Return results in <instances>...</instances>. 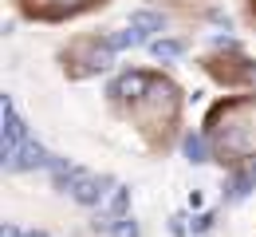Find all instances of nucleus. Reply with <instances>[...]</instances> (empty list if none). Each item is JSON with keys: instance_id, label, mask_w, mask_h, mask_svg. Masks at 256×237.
<instances>
[{"instance_id": "a211bd4d", "label": "nucleus", "mask_w": 256, "mask_h": 237, "mask_svg": "<svg viewBox=\"0 0 256 237\" xmlns=\"http://www.w3.org/2000/svg\"><path fill=\"white\" fill-rule=\"evenodd\" d=\"M24 237H48V233H44V229H28Z\"/></svg>"}, {"instance_id": "dca6fc26", "label": "nucleus", "mask_w": 256, "mask_h": 237, "mask_svg": "<svg viewBox=\"0 0 256 237\" xmlns=\"http://www.w3.org/2000/svg\"><path fill=\"white\" fill-rule=\"evenodd\" d=\"M170 233H174V237H186V217H182V213L170 217Z\"/></svg>"}, {"instance_id": "2eb2a0df", "label": "nucleus", "mask_w": 256, "mask_h": 237, "mask_svg": "<svg viewBox=\"0 0 256 237\" xmlns=\"http://www.w3.org/2000/svg\"><path fill=\"white\" fill-rule=\"evenodd\" d=\"M190 225H193V233H205V229H213V209H201V213L193 217Z\"/></svg>"}, {"instance_id": "39448f33", "label": "nucleus", "mask_w": 256, "mask_h": 237, "mask_svg": "<svg viewBox=\"0 0 256 237\" xmlns=\"http://www.w3.org/2000/svg\"><path fill=\"white\" fill-rule=\"evenodd\" d=\"M150 91H154V79L146 71H130L110 87V95H122V99H150Z\"/></svg>"}, {"instance_id": "4468645a", "label": "nucleus", "mask_w": 256, "mask_h": 237, "mask_svg": "<svg viewBox=\"0 0 256 237\" xmlns=\"http://www.w3.org/2000/svg\"><path fill=\"white\" fill-rule=\"evenodd\" d=\"M110 225H114V217H110V209H98L95 217H91V229H95V233H110Z\"/></svg>"}, {"instance_id": "f257e3e1", "label": "nucleus", "mask_w": 256, "mask_h": 237, "mask_svg": "<svg viewBox=\"0 0 256 237\" xmlns=\"http://www.w3.org/2000/svg\"><path fill=\"white\" fill-rule=\"evenodd\" d=\"M0 115H4V127H0V154H4V166L20 154V146L28 142V123L16 115V107H12V95H4L0 99Z\"/></svg>"}, {"instance_id": "f03ea898", "label": "nucleus", "mask_w": 256, "mask_h": 237, "mask_svg": "<svg viewBox=\"0 0 256 237\" xmlns=\"http://www.w3.org/2000/svg\"><path fill=\"white\" fill-rule=\"evenodd\" d=\"M106 186H114L110 174H83V178L71 186V198L79 205H87V209H95V205L106 198Z\"/></svg>"}, {"instance_id": "f8f14e48", "label": "nucleus", "mask_w": 256, "mask_h": 237, "mask_svg": "<svg viewBox=\"0 0 256 237\" xmlns=\"http://www.w3.org/2000/svg\"><path fill=\"white\" fill-rule=\"evenodd\" d=\"M110 237H138V221L134 217H114V225H110Z\"/></svg>"}, {"instance_id": "0eeeda50", "label": "nucleus", "mask_w": 256, "mask_h": 237, "mask_svg": "<svg viewBox=\"0 0 256 237\" xmlns=\"http://www.w3.org/2000/svg\"><path fill=\"white\" fill-rule=\"evenodd\" d=\"M48 170H52V182H56V190H60V194H67V190H71V186L87 174L83 166H71V162L56 158V154H52V166H48Z\"/></svg>"}, {"instance_id": "1a4fd4ad", "label": "nucleus", "mask_w": 256, "mask_h": 237, "mask_svg": "<svg viewBox=\"0 0 256 237\" xmlns=\"http://www.w3.org/2000/svg\"><path fill=\"white\" fill-rule=\"evenodd\" d=\"M106 209H110V217H126L130 213V186H114L110 198H106Z\"/></svg>"}, {"instance_id": "ddd939ff", "label": "nucleus", "mask_w": 256, "mask_h": 237, "mask_svg": "<svg viewBox=\"0 0 256 237\" xmlns=\"http://www.w3.org/2000/svg\"><path fill=\"white\" fill-rule=\"evenodd\" d=\"M110 64H114V48L106 44L102 52H95V56H91V68H87V71H106Z\"/></svg>"}, {"instance_id": "20e7f679", "label": "nucleus", "mask_w": 256, "mask_h": 237, "mask_svg": "<svg viewBox=\"0 0 256 237\" xmlns=\"http://www.w3.org/2000/svg\"><path fill=\"white\" fill-rule=\"evenodd\" d=\"M256 190V154L252 158H244V166L232 174V182H228V194H224V202H244L248 194Z\"/></svg>"}, {"instance_id": "6ab92c4d", "label": "nucleus", "mask_w": 256, "mask_h": 237, "mask_svg": "<svg viewBox=\"0 0 256 237\" xmlns=\"http://www.w3.org/2000/svg\"><path fill=\"white\" fill-rule=\"evenodd\" d=\"M60 4H79V0H60Z\"/></svg>"}, {"instance_id": "f3484780", "label": "nucleus", "mask_w": 256, "mask_h": 237, "mask_svg": "<svg viewBox=\"0 0 256 237\" xmlns=\"http://www.w3.org/2000/svg\"><path fill=\"white\" fill-rule=\"evenodd\" d=\"M0 237H24V229H16L12 221H4V229H0Z\"/></svg>"}, {"instance_id": "423d86ee", "label": "nucleus", "mask_w": 256, "mask_h": 237, "mask_svg": "<svg viewBox=\"0 0 256 237\" xmlns=\"http://www.w3.org/2000/svg\"><path fill=\"white\" fill-rule=\"evenodd\" d=\"M130 28H138L142 40H154L158 32H166V16H162V12H150V8H134V12H130Z\"/></svg>"}, {"instance_id": "7ed1b4c3", "label": "nucleus", "mask_w": 256, "mask_h": 237, "mask_svg": "<svg viewBox=\"0 0 256 237\" xmlns=\"http://www.w3.org/2000/svg\"><path fill=\"white\" fill-rule=\"evenodd\" d=\"M44 166H52V154H48L36 138H28V142L20 146V154L8 162V170H12V174H24V170H44Z\"/></svg>"}, {"instance_id": "9b49d317", "label": "nucleus", "mask_w": 256, "mask_h": 237, "mask_svg": "<svg viewBox=\"0 0 256 237\" xmlns=\"http://www.w3.org/2000/svg\"><path fill=\"white\" fill-rule=\"evenodd\" d=\"M150 52H154L158 60H178V56L186 52V44H182V40H154Z\"/></svg>"}, {"instance_id": "9d476101", "label": "nucleus", "mask_w": 256, "mask_h": 237, "mask_svg": "<svg viewBox=\"0 0 256 237\" xmlns=\"http://www.w3.org/2000/svg\"><path fill=\"white\" fill-rule=\"evenodd\" d=\"M106 44H110L114 52H126V48H138V44H146V40H142V32H138V28H126V32H114Z\"/></svg>"}, {"instance_id": "6e6552de", "label": "nucleus", "mask_w": 256, "mask_h": 237, "mask_svg": "<svg viewBox=\"0 0 256 237\" xmlns=\"http://www.w3.org/2000/svg\"><path fill=\"white\" fill-rule=\"evenodd\" d=\"M182 150H186V158H190L193 166H201V162H209V142H205V135H186V142H182Z\"/></svg>"}]
</instances>
